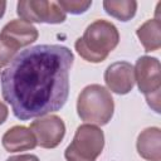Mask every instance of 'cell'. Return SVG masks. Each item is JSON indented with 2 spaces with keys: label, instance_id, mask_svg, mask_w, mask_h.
<instances>
[{
  "label": "cell",
  "instance_id": "obj_1",
  "mask_svg": "<svg viewBox=\"0 0 161 161\" xmlns=\"http://www.w3.org/2000/svg\"><path fill=\"white\" fill-rule=\"evenodd\" d=\"M74 55L60 44H39L21 50L1 72V93L20 121L59 111L69 96Z\"/></svg>",
  "mask_w": 161,
  "mask_h": 161
},
{
  "label": "cell",
  "instance_id": "obj_2",
  "mask_svg": "<svg viewBox=\"0 0 161 161\" xmlns=\"http://www.w3.org/2000/svg\"><path fill=\"white\" fill-rule=\"evenodd\" d=\"M119 33L114 24L99 19L91 23L74 43L77 53L87 62L101 63L118 45Z\"/></svg>",
  "mask_w": 161,
  "mask_h": 161
},
{
  "label": "cell",
  "instance_id": "obj_3",
  "mask_svg": "<svg viewBox=\"0 0 161 161\" xmlns=\"http://www.w3.org/2000/svg\"><path fill=\"white\" fill-rule=\"evenodd\" d=\"M114 112L111 92L101 84H89L82 89L77 101V113L86 123L104 126Z\"/></svg>",
  "mask_w": 161,
  "mask_h": 161
},
{
  "label": "cell",
  "instance_id": "obj_4",
  "mask_svg": "<svg viewBox=\"0 0 161 161\" xmlns=\"http://www.w3.org/2000/svg\"><path fill=\"white\" fill-rule=\"evenodd\" d=\"M104 147L103 131L91 123L80 125L73 137V141L64 151L67 161H96Z\"/></svg>",
  "mask_w": 161,
  "mask_h": 161
},
{
  "label": "cell",
  "instance_id": "obj_5",
  "mask_svg": "<svg viewBox=\"0 0 161 161\" xmlns=\"http://www.w3.org/2000/svg\"><path fill=\"white\" fill-rule=\"evenodd\" d=\"M160 60L150 55L140 57L133 67L135 82H137L140 92L145 94L148 106L156 113H160Z\"/></svg>",
  "mask_w": 161,
  "mask_h": 161
},
{
  "label": "cell",
  "instance_id": "obj_6",
  "mask_svg": "<svg viewBox=\"0 0 161 161\" xmlns=\"http://www.w3.org/2000/svg\"><path fill=\"white\" fill-rule=\"evenodd\" d=\"M16 13L21 20L31 23L60 24L65 21L67 14L57 1L21 0L16 5Z\"/></svg>",
  "mask_w": 161,
  "mask_h": 161
},
{
  "label": "cell",
  "instance_id": "obj_7",
  "mask_svg": "<svg viewBox=\"0 0 161 161\" xmlns=\"http://www.w3.org/2000/svg\"><path fill=\"white\" fill-rule=\"evenodd\" d=\"M29 128L35 136L36 145L43 148H55L65 135V125L57 114L39 117L30 123Z\"/></svg>",
  "mask_w": 161,
  "mask_h": 161
},
{
  "label": "cell",
  "instance_id": "obj_8",
  "mask_svg": "<svg viewBox=\"0 0 161 161\" xmlns=\"http://www.w3.org/2000/svg\"><path fill=\"white\" fill-rule=\"evenodd\" d=\"M0 36L11 49L18 52L20 48L34 43L38 39L39 33L33 24H29L21 19H14L4 25Z\"/></svg>",
  "mask_w": 161,
  "mask_h": 161
},
{
  "label": "cell",
  "instance_id": "obj_9",
  "mask_svg": "<svg viewBox=\"0 0 161 161\" xmlns=\"http://www.w3.org/2000/svg\"><path fill=\"white\" fill-rule=\"evenodd\" d=\"M104 83L116 94L130 93L135 86L133 65L125 60L109 64L104 70Z\"/></svg>",
  "mask_w": 161,
  "mask_h": 161
},
{
  "label": "cell",
  "instance_id": "obj_10",
  "mask_svg": "<svg viewBox=\"0 0 161 161\" xmlns=\"http://www.w3.org/2000/svg\"><path fill=\"white\" fill-rule=\"evenodd\" d=\"M1 143L8 152L28 151L38 146L34 133L25 126H14L9 128L3 135Z\"/></svg>",
  "mask_w": 161,
  "mask_h": 161
},
{
  "label": "cell",
  "instance_id": "obj_11",
  "mask_svg": "<svg viewBox=\"0 0 161 161\" xmlns=\"http://www.w3.org/2000/svg\"><path fill=\"white\" fill-rule=\"evenodd\" d=\"M136 148L138 155L147 161H161V130L147 127L137 137Z\"/></svg>",
  "mask_w": 161,
  "mask_h": 161
},
{
  "label": "cell",
  "instance_id": "obj_12",
  "mask_svg": "<svg viewBox=\"0 0 161 161\" xmlns=\"http://www.w3.org/2000/svg\"><path fill=\"white\" fill-rule=\"evenodd\" d=\"M136 35L145 52H155L161 47V23L158 19H148L137 28Z\"/></svg>",
  "mask_w": 161,
  "mask_h": 161
},
{
  "label": "cell",
  "instance_id": "obj_13",
  "mask_svg": "<svg viewBox=\"0 0 161 161\" xmlns=\"http://www.w3.org/2000/svg\"><path fill=\"white\" fill-rule=\"evenodd\" d=\"M103 9L106 13L114 19H118L121 21H128L131 20L137 10V1L135 0H104L103 1Z\"/></svg>",
  "mask_w": 161,
  "mask_h": 161
},
{
  "label": "cell",
  "instance_id": "obj_14",
  "mask_svg": "<svg viewBox=\"0 0 161 161\" xmlns=\"http://www.w3.org/2000/svg\"><path fill=\"white\" fill-rule=\"evenodd\" d=\"M57 3L64 10L65 14L70 13L73 15L86 13L92 5V0H87V1H83V0H59Z\"/></svg>",
  "mask_w": 161,
  "mask_h": 161
},
{
  "label": "cell",
  "instance_id": "obj_15",
  "mask_svg": "<svg viewBox=\"0 0 161 161\" xmlns=\"http://www.w3.org/2000/svg\"><path fill=\"white\" fill-rule=\"evenodd\" d=\"M18 52H15L14 49H11L0 36V67H5L9 65L10 62L15 58V54Z\"/></svg>",
  "mask_w": 161,
  "mask_h": 161
},
{
  "label": "cell",
  "instance_id": "obj_16",
  "mask_svg": "<svg viewBox=\"0 0 161 161\" xmlns=\"http://www.w3.org/2000/svg\"><path fill=\"white\" fill-rule=\"evenodd\" d=\"M6 161H39V158L35 155L24 153V155H18V156H10Z\"/></svg>",
  "mask_w": 161,
  "mask_h": 161
},
{
  "label": "cell",
  "instance_id": "obj_17",
  "mask_svg": "<svg viewBox=\"0 0 161 161\" xmlns=\"http://www.w3.org/2000/svg\"><path fill=\"white\" fill-rule=\"evenodd\" d=\"M8 114H9V109H8V106L0 101V126L6 121L8 118Z\"/></svg>",
  "mask_w": 161,
  "mask_h": 161
},
{
  "label": "cell",
  "instance_id": "obj_18",
  "mask_svg": "<svg viewBox=\"0 0 161 161\" xmlns=\"http://www.w3.org/2000/svg\"><path fill=\"white\" fill-rule=\"evenodd\" d=\"M5 9H6V1L0 0V19L4 16V14H5Z\"/></svg>",
  "mask_w": 161,
  "mask_h": 161
}]
</instances>
